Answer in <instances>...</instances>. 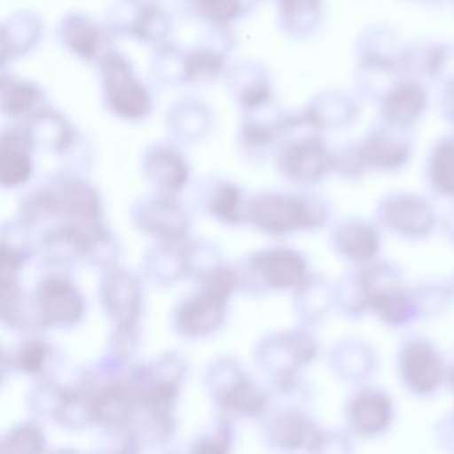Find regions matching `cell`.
<instances>
[{"mask_svg": "<svg viewBox=\"0 0 454 454\" xmlns=\"http://www.w3.org/2000/svg\"><path fill=\"white\" fill-rule=\"evenodd\" d=\"M65 36L68 46L83 57L91 58L97 51L99 34L91 23L75 18L66 26Z\"/></svg>", "mask_w": 454, "mask_h": 454, "instance_id": "obj_32", "label": "cell"}, {"mask_svg": "<svg viewBox=\"0 0 454 454\" xmlns=\"http://www.w3.org/2000/svg\"><path fill=\"white\" fill-rule=\"evenodd\" d=\"M98 297L113 325L139 326L145 309V294L139 278L131 270L121 265L103 270Z\"/></svg>", "mask_w": 454, "mask_h": 454, "instance_id": "obj_9", "label": "cell"}, {"mask_svg": "<svg viewBox=\"0 0 454 454\" xmlns=\"http://www.w3.org/2000/svg\"><path fill=\"white\" fill-rule=\"evenodd\" d=\"M196 284L195 291L182 297L171 312L172 328L191 341L208 339L224 325L230 300L239 291L238 270L224 262Z\"/></svg>", "mask_w": 454, "mask_h": 454, "instance_id": "obj_1", "label": "cell"}, {"mask_svg": "<svg viewBox=\"0 0 454 454\" xmlns=\"http://www.w3.org/2000/svg\"><path fill=\"white\" fill-rule=\"evenodd\" d=\"M33 288L34 304L42 329H70L86 316V299L66 270L46 267Z\"/></svg>", "mask_w": 454, "mask_h": 454, "instance_id": "obj_5", "label": "cell"}, {"mask_svg": "<svg viewBox=\"0 0 454 454\" xmlns=\"http://www.w3.org/2000/svg\"><path fill=\"white\" fill-rule=\"evenodd\" d=\"M372 308L390 324H400L411 315V301L403 292L374 291L369 294Z\"/></svg>", "mask_w": 454, "mask_h": 454, "instance_id": "obj_29", "label": "cell"}, {"mask_svg": "<svg viewBox=\"0 0 454 454\" xmlns=\"http://www.w3.org/2000/svg\"><path fill=\"white\" fill-rule=\"evenodd\" d=\"M39 98V91L31 84L14 83L4 90V108L10 115L27 113Z\"/></svg>", "mask_w": 454, "mask_h": 454, "instance_id": "obj_33", "label": "cell"}, {"mask_svg": "<svg viewBox=\"0 0 454 454\" xmlns=\"http://www.w3.org/2000/svg\"><path fill=\"white\" fill-rule=\"evenodd\" d=\"M145 179L156 193L179 196L190 182V166L174 148L155 145L143 159Z\"/></svg>", "mask_w": 454, "mask_h": 454, "instance_id": "obj_13", "label": "cell"}, {"mask_svg": "<svg viewBox=\"0 0 454 454\" xmlns=\"http://www.w3.org/2000/svg\"><path fill=\"white\" fill-rule=\"evenodd\" d=\"M401 372L406 385L417 393H430L442 382L443 369L437 353L421 341H411L401 355Z\"/></svg>", "mask_w": 454, "mask_h": 454, "instance_id": "obj_16", "label": "cell"}, {"mask_svg": "<svg viewBox=\"0 0 454 454\" xmlns=\"http://www.w3.org/2000/svg\"><path fill=\"white\" fill-rule=\"evenodd\" d=\"M196 9L212 23H228L240 12L239 0H195Z\"/></svg>", "mask_w": 454, "mask_h": 454, "instance_id": "obj_34", "label": "cell"}, {"mask_svg": "<svg viewBox=\"0 0 454 454\" xmlns=\"http://www.w3.org/2000/svg\"><path fill=\"white\" fill-rule=\"evenodd\" d=\"M235 443L233 422L216 416V421L196 435L191 442L190 451L193 453H228Z\"/></svg>", "mask_w": 454, "mask_h": 454, "instance_id": "obj_28", "label": "cell"}, {"mask_svg": "<svg viewBox=\"0 0 454 454\" xmlns=\"http://www.w3.org/2000/svg\"><path fill=\"white\" fill-rule=\"evenodd\" d=\"M33 143L15 132H6L0 143V184L7 190L23 187L34 174Z\"/></svg>", "mask_w": 454, "mask_h": 454, "instance_id": "obj_18", "label": "cell"}, {"mask_svg": "<svg viewBox=\"0 0 454 454\" xmlns=\"http://www.w3.org/2000/svg\"><path fill=\"white\" fill-rule=\"evenodd\" d=\"M105 87L108 106L124 119H139L151 110L147 90L129 70L126 60L118 54L105 58Z\"/></svg>", "mask_w": 454, "mask_h": 454, "instance_id": "obj_11", "label": "cell"}, {"mask_svg": "<svg viewBox=\"0 0 454 454\" xmlns=\"http://www.w3.org/2000/svg\"><path fill=\"white\" fill-rule=\"evenodd\" d=\"M235 267L239 291L248 294L299 291L310 281L307 260L299 251L286 247L254 252Z\"/></svg>", "mask_w": 454, "mask_h": 454, "instance_id": "obj_3", "label": "cell"}, {"mask_svg": "<svg viewBox=\"0 0 454 454\" xmlns=\"http://www.w3.org/2000/svg\"><path fill=\"white\" fill-rule=\"evenodd\" d=\"M70 387L63 385L51 376L35 379L26 395L25 405L36 421L55 422L67 398Z\"/></svg>", "mask_w": 454, "mask_h": 454, "instance_id": "obj_22", "label": "cell"}, {"mask_svg": "<svg viewBox=\"0 0 454 454\" xmlns=\"http://www.w3.org/2000/svg\"><path fill=\"white\" fill-rule=\"evenodd\" d=\"M132 225L153 241H182L190 238L192 219L179 196H145L129 208Z\"/></svg>", "mask_w": 454, "mask_h": 454, "instance_id": "obj_7", "label": "cell"}, {"mask_svg": "<svg viewBox=\"0 0 454 454\" xmlns=\"http://www.w3.org/2000/svg\"><path fill=\"white\" fill-rule=\"evenodd\" d=\"M139 326L113 325L108 337L107 356L124 365H129V361L134 357L139 347Z\"/></svg>", "mask_w": 454, "mask_h": 454, "instance_id": "obj_30", "label": "cell"}, {"mask_svg": "<svg viewBox=\"0 0 454 454\" xmlns=\"http://www.w3.org/2000/svg\"><path fill=\"white\" fill-rule=\"evenodd\" d=\"M246 219L260 232L286 236L323 224L325 208L305 196L260 192L248 199Z\"/></svg>", "mask_w": 454, "mask_h": 454, "instance_id": "obj_4", "label": "cell"}, {"mask_svg": "<svg viewBox=\"0 0 454 454\" xmlns=\"http://www.w3.org/2000/svg\"><path fill=\"white\" fill-rule=\"evenodd\" d=\"M100 222L55 223L42 231L38 240V254L46 267L67 270L76 262H86L92 231Z\"/></svg>", "mask_w": 454, "mask_h": 454, "instance_id": "obj_10", "label": "cell"}, {"mask_svg": "<svg viewBox=\"0 0 454 454\" xmlns=\"http://www.w3.org/2000/svg\"><path fill=\"white\" fill-rule=\"evenodd\" d=\"M203 385L217 416L231 422L265 416L270 395L260 387L236 358H214L204 369Z\"/></svg>", "mask_w": 454, "mask_h": 454, "instance_id": "obj_2", "label": "cell"}, {"mask_svg": "<svg viewBox=\"0 0 454 454\" xmlns=\"http://www.w3.org/2000/svg\"><path fill=\"white\" fill-rule=\"evenodd\" d=\"M278 167L288 179L301 183L316 182L328 169V158L320 145L299 143L289 145L280 153Z\"/></svg>", "mask_w": 454, "mask_h": 454, "instance_id": "obj_19", "label": "cell"}, {"mask_svg": "<svg viewBox=\"0 0 454 454\" xmlns=\"http://www.w3.org/2000/svg\"><path fill=\"white\" fill-rule=\"evenodd\" d=\"M430 176L440 192L454 196V145H443L434 153Z\"/></svg>", "mask_w": 454, "mask_h": 454, "instance_id": "obj_31", "label": "cell"}, {"mask_svg": "<svg viewBox=\"0 0 454 454\" xmlns=\"http://www.w3.org/2000/svg\"><path fill=\"white\" fill-rule=\"evenodd\" d=\"M262 435L270 448L278 450L316 449L323 443V435L305 414L294 411H278L262 425Z\"/></svg>", "mask_w": 454, "mask_h": 454, "instance_id": "obj_12", "label": "cell"}, {"mask_svg": "<svg viewBox=\"0 0 454 454\" xmlns=\"http://www.w3.org/2000/svg\"><path fill=\"white\" fill-rule=\"evenodd\" d=\"M337 248L353 260L366 262L376 256L380 236L371 225L363 223H345L337 231Z\"/></svg>", "mask_w": 454, "mask_h": 454, "instance_id": "obj_24", "label": "cell"}, {"mask_svg": "<svg viewBox=\"0 0 454 454\" xmlns=\"http://www.w3.org/2000/svg\"><path fill=\"white\" fill-rule=\"evenodd\" d=\"M350 419L363 434H379L387 430L392 419V403L380 392L361 393L350 409Z\"/></svg>", "mask_w": 454, "mask_h": 454, "instance_id": "obj_23", "label": "cell"}, {"mask_svg": "<svg viewBox=\"0 0 454 454\" xmlns=\"http://www.w3.org/2000/svg\"><path fill=\"white\" fill-rule=\"evenodd\" d=\"M121 254V247L115 233L105 224V222L99 223L92 231L84 264L102 270H108L118 265Z\"/></svg>", "mask_w": 454, "mask_h": 454, "instance_id": "obj_27", "label": "cell"}, {"mask_svg": "<svg viewBox=\"0 0 454 454\" xmlns=\"http://www.w3.org/2000/svg\"><path fill=\"white\" fill-rule=\"evenodd\" d=\"M387 227L406 236H424L434 227L435 215L424 199L401 195L389 199L382 207Z\"/></svg>", "mask_w": 454, "mask_h": 454, "instance_id": "obj_17", "label": "cell"}, {"mask_svg": "<svg viewBox=\"0 0 454 454\" xmlns=\"http://www.w3.org/2000/svg\"><path fill=\"white\" fill-rule=\"evenodd\" d=\"M9 353L14 373H22L34 380L50 376L49 369L54 363V347L43 337H25L14 350Z\"/></svg>", "mask_w": 454, "mask_h": 454, "instance_id": "obj_21", "label": "cell"}, {"mask_svg": "<svg viewBox=\"0 0 454 454\" xmlns=\"http://www.w3.org/2000/svg\"><path fill=\"white\" fill-rule=\"evenodd\" d=\"M184 241L185 239L182 241H153L142 262L143 275L148 281L159 286H174L187 280Z\"/></svg>", "mask_w": 454, "mask_h": 454, "instance_id": "obj_14", "label": "cell"}, {"mask_svg": "<svg viewBox=\"0 0 454 454\" xmlns=\"http://www.w3.org/2000/svg\"><path fill=\"white\" fill-rule=\"evenodd\" d=\"M315 356L316 342L309 334L300 331L268 334L254 350V364L270 377L278 392L294 387L300 366L312 361Z\"/></svg>", "mask_w": 454, "mask_h": 454, "instance_id": "obj_6", "label": "cell"}, {"mask_svg": "<svg viewBox=\"0 0 454 454\" xmlns=\"http://www.w3.org/2000/svg\"><path fill=\"white\" fill-rule=\"evenodd\" d=\"M247 203L248 199H246L241 188L227 180L209 183L199 195L201 211L228 227L246 224Z\"/></svg>", "mask_w": 454, "mask_h": 454, "instance_id": "obj_15", "label": "cell"}, {"mask_svg": "<svg viewBox=\"0 0 454 454\" xmlns=\"http://www.w3.org/2000/svg\"><path fill=\"white\" fill-rule=\"evenodd\" d=\"M57 223H94L105 219V206L97 188L75 175H55L42 184Z\"/></svg>", "mask_w": 454, "mask_h": 454, "instance_id": "obj_8", "label": "cell"}, {"mask_svg": "<svg viewBox=\"0 0 454 454\" xmlns=\"http://www.w3.org/2000/svg\"><path fill=\"white\" fill-rule=\"evenodd\" d=\"M0 317L6 328L17 332L41 331L33 291L27 292L22 283L0 286Z\"/></svg>", "mask_w": 454, "mask_h": 454, "instance_id": "obj_20", "label": "cell"}, {"mask_svg": "<svg viewBox=\"0 0 454 454\" xmlns=\"http://www.w3.org/2000/svg\"><path fill=\"white\" fill-rule=\"evenodd\" d=\"M47 435L39 421L20 422L0 438L2 453H41L46 450Z\"/></svg>", "mask_w": 454, "mask_h": 454, "instance_id": "obj_26", "label": "cell"}, {"mask_svg": "<svg viewBox=\"0 0 454 454\" xmlns=\"http://www.w3.org/2000/svg\"><path fill=\"white\" fill-rule=\"evenodd\" d=\"M185 262H187V278L199 281L211 275L220 265L224 264L222 251L216 244L200 239H185Z\"/></svg>", "mask_w": 454, "mask_h": 454, "instance_id": "obj_25", "label": "cell"}]
</instances>
